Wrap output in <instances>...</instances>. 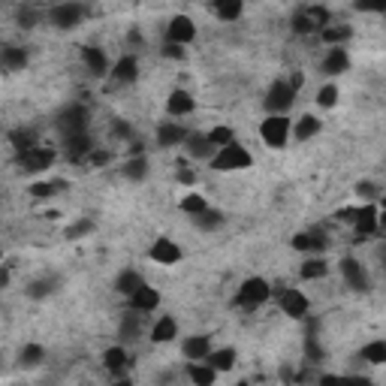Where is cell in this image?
<instances>
[{
  "label": "cell",
  "instance_id": "7",
  "mask_svg": "<svg viewBox=\"0 0 386 386\" xmlns=\"http://www.w3.org/2000/svg\"><path fill=\"white\" fill-rule=\"evenodd\" d=\"M85 22V6L79 0H70V3H58L49 9V24L54 31H76V27Z\"/></svg>",
  "mask_w": 386,
  "mask_h": 386
},
{
  "label": "cell",
  "instance_id": "59",
  "mask_svg": "<svg viewBox=\"0 0 386 386\" xmlns=\"http://www.w3.org/2000/svg\"><path fill=\"white\" fill-rule=\"evenodd\" d=\"M380 229H386V202H383V211H380Z\"/></svg>",
  "mask_w": 386,
  "mask_h": 386
},
{
  "label": "cell",
  "instance_id": "12",
  "mask_svg": "<svg viewBox=\"0 0 386 386\" xmlns=\"http://www.w3.org/2000/svg\"><path fill=\"white\" fill-rule=\"evenodd\" d=\"M167 40L181 43V45H187V43L196 40V24H193V18H187V15H172L169 24H167Z\"/></svg>",
  "mask_w": 386,
  "mask_h": 386
},
{
  "label": "cell",
  "instance_id": "53",
  "mask_svg": "<svg viewBox=\"0 0 386 386\" xmlns=\"http://www.w3.org/2000/svg\"><path fill=\"white\" fill-rule=\"evenodd\" d=\"M91 163H94V167H106L109 160H112V154L109 151H91V157H88Z\"/></svg>",
  "mask_w": 386,
  "mask_h": 386
},
{
  "label": "cell",
  "instance_id": "44",
  "mask_svg": "<svg viewBox=\"0 0 386 386\" xmlns=\"http://www.w3.org/2000/svg\"><path fill=\"white\" fill-rule=\"evenodd\" d=\"M290 27H293V33H299V36H308V33H314V31H317V24L311 22L308 9H302V13H296V15H293Z\"/></svg>",
  "mask_w": 386,
  "mask_h": 386
},
{
  "label": "cell",
  "instance_id": "50",
  "mask_svg": "<svg viewBox=\"0 0 386 386\" xmlns=\"http://www.w3.org/2000/svg\"><path fill=\"white\" fill-rule=\"evenodd\" d=\"M112 136H118V139H133V127L124 121V118H115L112 121Z\"/></svg>",
  "mask_w": 386,
  "mask_h": 386
},
{
  "label": "cell",
  "instance_id": "47",
  "mask_svg": "<svg viewBox=\"0 0 386 386\" xmlns=\"http://www.w3.org/2000/svg\"><path fill=\"white\" fill-rule=\"evenodd\" d=\"M160 54H163V58H172V61H185V58H187L185 45H181V43H172V40H167V43H163Z\"/></svg>",
  "mask_w": 386,
  "mask_h": 386
},
{
  "label": "cell",
  "instance_id": "43",
  "mask_svg": "<svg viewBox=\"0 0 386 386\" xmlns=\"http://www.w3.org/2000/svg\"><path fill=\"white\" fill-rule=\"evenodd\" d=\"M206 208H208V202H206V196H202V193H185V199H181V211H185V215H190V217L202 215Z\"/></svg>",
  "mask_w": 386,
  "mask_h": 386
},
{
  "label": "cell",
  "instance_id": "25",
  "mask_svg": "<svg viewBox=\"0 0 386 386\" xmlns=\"http://www.w3.org/2000/svg\"><path fill=\"white\" fill-rule=\"evenodd\" d=\"M185 139H187V130L181 124H176V121H163L157 127V145H160V148H169V145H185Z\"/></svg>",
  "mask_w": 386,
  "mask_h": 386
},
{
  "label": "cell",
  "instance_id": "37",
  "mask_svg": "<svg viewBox=\"0 0 386 386\" xmlns=\"http://www.w3.org/2000/svg\"><path fill=\"white\" fill-rule=\"evenodd\" d=\"M193 224H196L202 233H215V229H220L226 224V217H224V211H217V208H206L202 215L193 217Z\"/></svg>",
  "mask_w": 386,
  "mask_h": 386
},
{
  "label": "cell",
  "instance_id": "42",
  "mask_svg": "<svg viewBox=\"0 0 386 386\" xmlns=\"http://www.w3.org/2000/svg\"><path fill=\"white\" fill-rule=\"evenodd\" d=\"M3 67L6 70H24L27 67V52L18 45H6L3 49Z\"/></svg>",
  "mask_w": 386,
  "mask_h": 386
},
{
  "label": "cell",
  "instance_id": "4",
  "mask_svg": "<svg viewBox=\"0 0 386 386\" xmlns=\"http://www.w3.org/2000/svg\"><path fill=\"white\" fill-rule=\"evenodd\" d=\"M88 121H91L88 109L82 103H70V106H63L58 112L54 127L61 130V136H76V133H88Z\"/></svg>",
  "mask_w": 386,
  "mask_h": 386
},
{
  "label": "cell",
  "instance_id": "16",
  "mask_svg": "<svg viewBox=\"0 0 386 386\" xmlns=\"http://www.w3.org/2000/svg\"><path fill=\"white\" fill-rule=\"evenodd\" d=\"M63 151H67V157L72 163H82V160L91 157L94 145H91V136L88 133H76V136H63Z\"/></svg>",
  "mask_w": 386,
  "mask_h": 386
},
{
  "label": "cell",
  "instance_id": "51",
  "mask_svg": "<svg viewBox=\"0 0 386 386\" xmlns=\"http://www.w3.org/2000/svg\"><path fill=\"white\" fill-rule=\"evenodd\" d=\"M18 24H22L24 31L36 27V13H31V9H18Z\"/></svg>",
  "mask_w": 386,
  "mask_h": 386
},
{
  "label": "cell",
  "instance_id": "32",
  "mask_svg": "<svg viewBox=\"0 0 386 386\" xmlns=\"http://www.w3.org/2000/svg\"><path fill=\"white\" fill-rule=\"evenodd\" d=\"M211 13L224 22H236L245 13V0H211Z\"/></svg>",
  "mask_w": 386,
  "mask_h": 386
},
{
  "label": "cell",
  "instance_id": "30",
  "mask_svg": "<svg viewBox=\"0 0 386 386\" xmlns=\"http://www.w3.org/2000/svg\"><path fill=\"white\" fill-rule=\"evenodd\" d=\"M142 284H145V278L136 269H121V272H118V278H115V293H121V296H133Z\"/></svg>",
  "mask_w": 386,
  "mask_h": 386
},
{
  "label": "cell",
  "instance_id": "15",
  "mask_svg": "<svg viewBox=\"0 0 386 386\" xmlns=\"http://www.w3.org/2000/svg\"><path fill=\"white\" fill-rule=\"evenodd\" d=\"M58 290H61V278H58V275H43V278H33L31 284H27L24 296L33 299V302H43V299L54 296Z\"/></svg>",
  "mask_w": 386,
  "mask_h": 386
},
{
  "label": "cell",
  "instance_id": "45",
  "mask_svg": "<svg viewBox=\"0 0 386 386\" xmlns=\"http://www.w3.org/2000/svg\"><path fill=\"white\" fill-rule=\"evenodd\" d=\"M208 139L215 142L217 148H224V145L236 142V133H233V127H224V124H217V127H211V130H208Z\"/></svg>",
  "mask_w": 386,
  "mask_h": 386
},
{
  "label": "cell",
  "instance_id": "54",
  "mask_svg": "<svg viewBox=\"0 0 386 386\" xmlns=\"http://www.w3.org/2000/svg\"><path fill=\"white\" fill-rule=\"evenodd\" d=\"M178 181H181L185 187H193V185H196V172H193V169H181V172H178Z\"/></svg>",
  "mask_w": 386,
  "mask_h": 386
},
{
  "label": "cell",
  "instance_id": "10",
  "mask_svg": "<svg viewBox=\"0 0 386 386\" xmlns=\"http://www.w3.org/2000/svg\"><path fill=\"white\" fill-rule=\"evenodd\" d=\"M293 251H302V254H323L329 247V238L323 229H308V233H296L293 236Z\"/></svg>",
  "mask_w": 386,
  "mask_h": 386
},
{
  "label": "cell",
  "instance_id": "24",
  "mask_svg": "<svg viewBox=\"0 0 386 386\" xmlns=\"http://www.w3.org/2000/svg\"><path fill=\"white\" fill-rule=\"evenodd\" d=\"M181 353H185V360H206L211 353V335H190L185 338V344H181Z\"/></svg>",
  "mask_w": 386,
  "mask_h": 386
},
{
  "label": "cell",
  "instance_id": "52",
  "mask_svg": "<svg viewBox=\"0 0 386 386\" xmlns=\"http://www.w3.org/2000/svg\"><path fill=\"white\" fill-rule=\"evenodd\" d=\"M356 193L365 199H371V196H378V187H374L371 181H360V185H356Z\"/></svg>",
  "mask_w": 386,
  "mask_h": 386
},
{
  "label": "cell",
  "instance_id": "39",
  "mask_svg": "<svg viewBox=\"0 0 386 386\" xmlns=\"http://www.w3.org/2000/svg\"><path fill=\"white\" fill-rule=\"evenodd\" d=\"M94 229H97V220L94 217H79V220H72V224L67 226V233H63V236H67L70 242H79V238L91 236Z\"/></svg>",
  "mask_w": 386,
  "mask_h": 386
},
{
  "label": "cell",
  "instance_id": "41",
  "mask_svg": "<svg viewBox=\"0 0 386 386\" xmlns=\"http://www.w3.org/2000/svg\"><path fill=\"white\" fill-rule=\"evenodd\" d=\"M9 145L15 148V154L18 151H27V148H33V145H36V133L33 130H24V127H18V130L9 133Z\"/></svg>",
  "mask_w": 386,
  "mask_h": 386
},
{
  "label": "cell",
  "instance_id": "11",
  "mask_svg": "<svg viewBox=\"0 0 386 386\" xmlns=\"http://www.w3.org/2000/svg\"><path fill=\"white\" fill-rule=\"evenodd\" d=\"M181 247H178V242H172V238H157V242L151 245V251H148V260H154V263H160V265H176V263H181Z\"/></svg>",
  "mask_w": 386,
  "mask_h": 386
},
{
  "label": "cell",
  "instance_id": "19",
  "mask_svg": "<svg viewBox=\"0 0 386 386\" xmlns=\"http://www.w3.org/2000/svg\"><path fill=\"white\" fill-rule=\"evenodd\" d=\"M82 61H85L91 76H97V79L109 76V61H106L103 49H97V45H82Z\"/></svg>",
  "mask_w": 386,
  "mask_h": 386
},
{
  "label": "cell",
  "instance_id": "22",
  "mask_svg": "<svg viewBox=\"0 0 386 386\" xmlns=\"http://www.w3.org/2000/svg\"><path fill=\"white\" fill-rule=\"evenodd\" d=\"M142 326H145L142 311L130 308L127 314H121V323H118V338H121V341H136L139 332H142Z\"/></svg>",
  "mask_w": 386,
  "mask_h": 386
},
{
  "label": "cell",
  "instance_id": "29",
  "mask_svg": "<svg viewBox=\"0 0 386 386\" xmlns=\"http://www.w3.org/2000/svg\"><path fill=\"white\" fill-rule=\"evenodd\" d=\"M176 335H178V323H176V317H169V314H163L157 323L151 326V341L154 344H169Z\"/></svg>",
  "mask_w": 386,
  "mask_h": 386
},
{
  "label": "cell",
  "instance_id": "48",
  "mask_svg": "<svg viewBox=\"0 0 386 386\" xmlns=\"http://www.w3.org/2000/svg\"><path fill=\"white\" fill-rule=\"evenodd\" d=\"M308 15H311V22L317 24V31H323L326 24H332V22H329V9L326 6H308Z\"/></svg>",
  "mask_w": 386,
  "mask_h": 386
},
{
  "label": "cell",
  "instance_id": "31",
  "mask_svg": "<svg viewBox=\"0 0 386 386\" xmlns=\"http://www.w3.org/2000/svg\"><path fill=\"white\" fill-rule=\"evenodd\" d=\"M317 320H308V335H305V360L308 362H323L326 360V350L320 347V338H317Z\"/></svg>",
  "mask_w": 386,
  "mask_h": 386
},
{
  "label": "cell",
  "instance_id": "26",
  "mask_svg": "<svg viewBox=\"0 0 386 386\" xmlns=\"http://www.w3.org/2000/svg\"><path fill=\"white\" fill-rule=\"evenodd\" d=\"M320 127H323V121L314 115H302L299 121H293V139L296 142H308V139H314V136L320 133Z\"/></svg>",
  "mask_w": 386,
  "mask_h": 386
},
{
  "label": "cell",
  "instance_id": "17",
  "mask_svg": "<svg viewBox=\"0 0 386 386\" xmlns=\"http://www.w3.org/2000/svg\"><path fill=\"white\" fill-rule=\"evenodd\" d=\"M127 302H130V308L142 311V314H151V311L160 308V293L151 287V284H142L139 290L133 293V296H127Z\"/></svg>",
  "mask_w": 386,
  "mask_h": 386
},
{
  "label": "cell",
  "instance_id": "38",
  "mask_svg": "<svg viewBox=\"0 0 386 386\" xmlns=\"http://www.w3.org/2000/svg\"><path fill=\"white\" fill-rule=\"evenodd\" d=\"M67 187H70L67 181L54 178V181H40V185H31V190H27V193H31L33 199H52L58 190H67Z\"/></svg>",
  "mask_w": 386,
  "mask_h": 386
},
{
  "label": "cell",
  "instance_id": "28",
  "mask_svg": "<svg viewBox=\"0 0 386 386\" xmlns=\"http://www.w3.org/2000/svg\"><path fill=\"white\" fill-rule=\"evenodd\" d=\"M217 369H211V365L206 362V360H196V362H193L190 360V365H187V378L193 380V383H196V386H211V383H215L217 380Z\"/></svg>",
  "mask_w": 386,
  "mask_h": 386
},
{
  "label": "cell",
  "instance_id": "35",
  "mask_svg": "<svg viewBox=\"0 0 386 386\" xmlns=\"http://www.w3.org/2000/svg\"><path fill=\"white\" fill-rule=\"evenodd\" d=\"M18 362H22V369H40L45 362V347L43 344H24L22 350H18Z\"/></svg>",
  "mask_w": 386,
  "mask_h": 386
},
{
  "label": "cell",
  "instance_id": "57",
  "mask_svg": "<svg viewBox=\"0 0 386 386\" xmlns=\"http://www.w3.org/2000/svg\"><path fill=\"white\" fill-rule=\"evenodd\" d=\"M296 374H293V369H281V380H293Z\"/></svg>",
  "mask_w": 386,
  "mask_h": 386
},
{
  "label": "cell",
  "instance_id": "58",
  "mask_svg": "<svg viewBox=\"0 0 386 386\" xmlns=\"http://www.w3.org/2000/svg\"><path fill=\"white\" fill-rule=\"evenodd\" d=\"M130 43H142V33L139 31H130Z\"/></svg>",
  "mask_w": 386,
  "mask_h": 386
},
{
  "label": "cell",
  "instance_id": "55",
  "mask_svg": "<svg viewBox=\"0 0 386 386\" xmlns=\"http://www.w3.org/2000/svg\"><path fill=\"white\" fill-rule=\"evenodd\" d=\"M290 85H293V88H296V91H299L302 85H305V76H302V72H293V76H290Z\"/></svg>",
  "mask_w": 386,
  "mask_h": 386
},
{
  "label": "cell",
  "instance_id": "23",
  "mask_svg": "<svg viewBox=\"0 0 386 386\" xmlns=\"http://www.w3.org/2000/svg\"><path fill=\"white\" fill-rule=\"evenodd\" d=\"M148 172H151V163L145 154H133V157L124 160V167H121V176L127 181H133V185H139V181L148 178Z\"/></svg>",
  "mask_w": 386,
  "mask_h": 386
},
{
  "label": "cell",
  "instance_id": "2",
  "mask_svg": "<svg viewBox=\"0 0 386 386\" xmlns=\"http://www.w3.org/2000/svg\"><path fill=\"white\" fill-rule=\"evenodd\" d=\"M293 103H296V88L290 85V79L272 82L269 91H265V97H263V106L269 115H287L293 109Z\"/></svg>",
  "mask_w": 386,
  "mask_h": 386
},
{
  "label": "cell",
  "instance_id": "8",
  "mask_svg": "<svg viewBox=\"0 0 386 386\" xmlns=\"http://www.w3.org/2000/svg\"><path fill=\"white\" fill-rule=\"evenodd\" d=\"M338 269H341V278L353 293H362V296H365V293H371V278H369V272H365V265L360 260L344 256V260L338 263Z\"/></svg>",
  "mask_w": 386,
  "mask_h": 386
},
{
  "label": "cell",
  "instance_id": "1",
  "mask_svg": "<svg viewBox=\"0 0 386 386\" xmlns=\"http://www.w3.org/2000/svg\"><path fill=\"white\" fill-rule=\"evenodd\" d=\"M208 163H211V169H217V172H238V169H251L254 157L245 145L229 142V145H224V148H217V154Z\"/></svg>",
  "mask_w": 386,
  "mask_h": 386
},
{
  "label": "cell",
  "instance_id": "3",
  "mask_svg": "<svg viewBox=\"0 0 386 386\" xmlns=\"http://www.w3.org/2000/svg\"><path fill=\"white\" fill-rule=\"evenodd\" d=\"M269 296H272L269 281H265V278H247V281H242V287L236 290L233 305L236 308H260Z\"/></svg>",
  "mask_w": 386,
  "mask_h": 386
},
{
  "label": "cell",
  "instance_id": "34",
  "mask_svg": "<svg viewBox=\"0 0 386 386\" xmlns=\"http://www.w3.org/2000/svg\"><path fill=\"white\" fill-rule=\"evenodd\" d=\"M103 365H106V371H112L115 378H121L124 369H127V350H124L121 344L109 347V350L103 353Z\"/></svg>",
  "mask_w": 386,
  "mask_h": 386
},
{
  "label": "cell",
  "instance_id": "36",
  "mask_svg": "<svg viewBox=\"0 0 386 386\" xmlns=\"http://www.w3.org/2000/svg\"><path fill=\"white\" fill-rule=\"evenodd\" d=\"M350 36H353V27H347V24H326L320 31V40L326 45H344Z\"/></svg>",
  "mask_w": 386,
  "mask_h": 386
},
{
  "label": "cell",
  "instance_id": "9",
  "mask_svg": "<svg viewBox=\"0 0 386 386\" xmlns=\"http://www.w3.org/2000/svg\"><path fill=\"white\" fill-rule=\"evenodd\" d=\"M278 305H281V311H284V314H287L290 320H305V317H308V311H311L308 296H305L302 290H293V287L281 293Z\"/></svg>",
  "mask_w": 386,
  "mask_h": 386
},
{
  "label": "cell",
  "instance_id": "18",
  "mask_svg": "<svg viewBox=\"0 0 386 386\" xmlns=\"http://www.w3.org/2000/svg\"><path fill=\"white\" fill-rule=\"evenodd\" d=\"M109 76H112L115 85H133V82L139 79V61H136V54H124Z\"/></svg>",
  "mask_w": 386,
  "mask_h": 386
},
{
  "label": "cell",
  "instance_id": "13",
  "mask_svg": "<svg viewBox=\"0 0 386 386\" xmlns=\"http://www.w3.org/2000/svg\"><path fill=\"white\" fill-rule=\"evenodd\" d=\"M347 67H350V54H347L344 45H329V54L323 58V63H320V72L332 79V76L347 72Z\"/></svg>",
  "mask_w": 386,
  "mask_h": 386
},
{
  "label": "cell",
  "instance_id": "20",
  "mask_svg": "<svg viewBox=\"0 0 386 386\" xmlns=\"http://www.w3.org/2000/svg\"><path fill=\"white\" fill-rule=\"evenodd\" d=\"M167 112L172 118H185V115H193L196 112V100H193V94H187V91H172V94L167 97Z\"/></svg>",
  "mask_w": 386,
  "mask_h": 386
},
{
  "label": "cell",
  "instance_id": "56",
  "mask_svg": "<svg viewBox=\"0 0 386 386\" xmlns=\"http://www.w3.org/2000/svg\"><path fill=\"white\" fill-rule=\"evenodd\" d=\"M0 287H3V290L9 287V265H6L3 272H0Z\"/></svg>",
  "mask_w": 386,
  "mask_h": 386
},
{
  "label": "cell",
  "instance_id": "40",
  "mask_svg": "<svg viewBox=\"0 0 386 386\" xmlns=\"http://www.w3.org/2000/svg\"><path fill=\"white\" fill-rule=\"evenodd\" d=\"M360 360L369 365H386V341H369L360 350Z\"/></svg>",
  "mask_w": 386,
  "mask_h": 386
},
{
  "label": "cell",
  "instance_id": "14",
  "mask_svg": "<svg viewBox=\"0 0 386 386\" xmlns=\"http://www.w3.org/2000/svg\"><path fill=\"white\" fill-rule=\"evenodd\" d=\"M185 151L190 154L193 160H211L217 154V145L208 139V133H187Z\"/></svg>",
  "mask_w": 386,
  "mask_h": 386
},
{
  "label": "cell",
  "instance_id": "6",
  "mask_svg": "<svg viewBox=\"0 0 386 386\" xmlns=\"http://www.w3.org/2000/svg\"><path fill=\"white\" fill-rule=\"evenodd\" d=\"M52 163H54V151L45 148V145H33V148L15 154V167H18V172H24V176L45 172V169L52 167Z\"/></svg>",
  "mask_w": 386,
  "mask_h": 386
},
{
  "label": "cell",
  "instance_id": "49",
  "mask_svg": "<svg viewBox=\"0 0 386 386\" xmlns=\"http://www.w3.org/2000/svg\"><path fill=\"white\" fill-rule=\"evenodd\" d=\"M353 9H360V13H386V0H353Z\"/></svg>",
  "mask_w": 386,
  "mask_h": 386
},
{
  "label": "cell",
  "instance_id": "5",
  "mask_svg": "<svg viewBox=\"0 0 386 386\" xmlns=\"http://www.w3.org/2000/svg\"><path fill=\"white\" fill-rule=\"evenodd\" d=\"M290 133H293V124H290L287 115H265V121L260 124L263 142L269 145V148H275V151H281L284 145H287Z\"/></svg>",
  "mask_w": 386,
  "mask_h": 386
},
{
  "label": "cell",
  "instance_id": "27",
  "mask_svg": "<svg viewBox=\"0 0 386 386\" xmlns=\"http://www.w3.org/2000/svg\"><path fill=\"white\" fill-rule=\"evenodd\" d=\"M236 347H217V350H211L206 356V362L211 365V369H217L220 374H226V371H233L236 369Z\"/></svg>",
  "mask_w": 386,
  "mask_h": 386
},
{
  "label": "cell",
  "instance_id": "21",
  "mask_svg": "<svg viewBox=\"0 0 386 386\" xmlns=\"http://www.w3.org/2000/svg\"><path fill=\"white\" fill-rule=\"evenodd\" d=\"M353 226H356V233H360V236H371V233H378V229H380V211L374 208V206H362V208H356V215H353Z\"/></svg>",
  "mask_w": 386,
  "mask_h": 386
},
{
  "label": "cell",
  "instance_id": "60",
  "mask_svg": "<svg viewBox=\"0 0 386 386\" xmlns=\"http://www.w3.org/2000/svg\"><path fill=\"white\" fill-rule=\"evenodd\" d=\"M245 3H247V0H245Z\"/></svg>",
  "mask_w": 386,
  "mask_h": 386
},
{
  "label": "cell",
  "instance_id": "33",
  "mask_svg": "<svg viewBox=\"0 0 386 386\" xmlns=\"http://www.w3.org/2000/svg\"><path fill=\"white\" fill-rule=\"evenodd\" d=\"M299 275H302V281H317V278H326V275H329V263H326L320 254H311L308 260L302 263Z\"/></svg>",
  "mask_w": 386,
  "mask_h": 386
},
{
  "label": "cell",
  "instance_id": "46",
  "mask_svg": "<svg viewBox=\"0 0 386 386\" xmlns=\"http://www.w3.org/2000/svg\"><path fill=\"white\" fill-rule=\"evenodd\" d=\"M338 85H323L320 88V94H317V106L320 109H335L338 106Z\"/></svg>",
  "mask_w": 386,
  "mask_h": 386
}]
</instances>
